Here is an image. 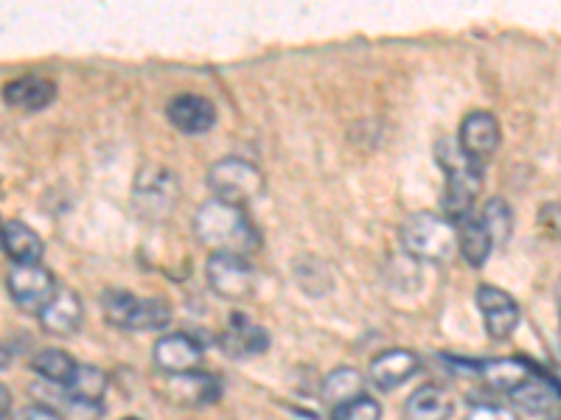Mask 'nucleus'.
<instances>
[{"instance_id":"f257e3e1","label":"nucleus","mask_w":561,"mask_h":420,"mask_svg":"<svg viewBox=\"0 0 561 420\" xmlns=\"http://www.w3.org/2000/svg\"><path fill=\"white\" fill-rule=\"evenodd\" d=\"M194 236L214 253H230L248 258L259 247V233L244 208L222 199H208L194 213Z\"/></svg>"},{"instance_id":"ddd939ff","label":"nucleus","mask_w":561,"mask_h":420,"mask_svg":"<svg viewBox=\"0 0 561 420\" xmlns=\"http://www.w3.org/2000/svg\"><path fill=\"white\" fill-rule=\"evenodd\" d=\"M421 370V359L408 348H388L370 362V382L379 389H396L402 387L408 378H413Z\"/></svg>"},{"instance_id":"423d86ee","label":"nucleus","mask_w":561,"mask_h":420,"mask_svg":"<svg viewBox=\"0 0 561 420\" xmlns=\"http://www.w3.org/2000/svg\"><path fill=\"white\" fill-rule=\"evenodd\" d=\"M9 298L26 312H43L45 303L57 294V280L43 264H14L7 275Z\"/></svg>"},{"instance_id":"5701e85b","label":"nucleus","mask_w":561,"mask_h":420,"mask_svg":"<svg viewBox=\"0 0 561 420\" xmlns=\"http://www.w3.org/2000/svg\"><path fill=\"white\" fill-rule=\"evenodd\" d=\"M77 368L79 364L73 362V357L59 348H43L39 353H34L32 359L34 373H37L39 378H45V382L59 384V387H68L73 373H77Z\"/></svg>"},{"instance_id":"2f4dec72","label":"nucleus","mask_w":561,"mask_h":420,"mask_svg":"<svg viewBox=\"0 0 561 420\" xmlns=\"http://www.w3.org/2000/svg\"><path fill=\"white\" fill-rule=\"evenodd\" d=\"M550 420H561V418H559V415H553V418H550Z\"/></svg>"},{"instance_id":"9b49d317","label":"nucleus","mask_w":561,"mask_h":420,"mask_svg":"<svg viewBox=\"0 0 561 420\" xmlns=\"http://www.w3.org/2000/svg\"><path fill=\"white\" fill-rule=\"evenodd\" d=\"M178 177L160 166L140 168L138 179H135V199L147 213L172 210V205L178 202Z\"/></svg>"},{"instance_id":"4468645a","label":"nucleus","mask_w":561,"mask_h":420,"mask_svg":"<svg viewBox=\"0 0 561 420\" xmlns=\"http://www.w3.org/2000/svg\"><path fill=\"white\" fill-rule=\"evenodd\" d=\"M219 345H222V350L228 357H259V353H264V350L270 348V334L264 331L262 325L250 323L244 314H230L228 331L222 334Z\"/></svg>"},{"instance_id":"39448f33","label":"nucleus","mask_w":561,"mask_h":420,"mask_svg":"<svg viewBox=\"0 0 561 420\" xmlns=\"http://www.w3.org/2000/svg\"><path fill=\"white\" fill-rule=\"evenodd\" d=\"M205 272L210 289L222 300H248L255 292V272L242 255L210 253Z\"/></svg>"},{"instance_id":"c756f323","label":"nucleus","mask_w":561,"mask_h":420,"mask_svg":"<svg viewBox=\"0 0 561 420\" xmlns=\"http://www.w3.org/2000/svg\"><path fill=\"white\" fill-rule=\"evenodd\" d=\"M12 420H65L57 409H48L43 404H34V407H23L12 415Z\"/></svg>"},{"instance_id":"a878e982","label":"nucleus","mask_w":561,"mask_h":420,"mask_svg":"<svg viewBox=\"0 0 561 420\" xmlns=\"http://www.w3.org/2000/svg\"><path fill=\"white\" fill-rule=\"evenodd\" d=\"M480 222H483L485 230H489V236H491V242H494V247H503V244L511 238V230H514V213H511V208L505 199L494 197L483 205Z\"/></svg>"},{"instance_id":"1a4fd4ad","label":"nucleus","mask_w":561,"mask_h":420,"mask_svg":"<svg viewBox=\"0 0 561 420\" xmlns=\"http://www.w3.org/2000/svg\"><path fill=\"white\" fill-rule=\"evenodd\" d=\"M152 359L169 376H183V373H194L199 368L203 348L188 334H167L154 342Z\"/></svg>"},{"instance_id":"2eb2a0df","label":"nucleus","mask_w":561,"mask_h":420,"mask_svg":"<svg viewBox=\"0 0 561 420\" xmlns=\"http://www.w3.org/2000/svg\"><path fill=\"white\" fill-rule=\"evenodd\" d=\"M478 373L485 387L511 395L514 389L523 387L525 382H530L536 373H542V370L525 362V359H489V362L478 364Z\"/></svg>"},{"instance_id":"393cba45","label":"nucleus","mask_w":561,"mask_h":420,"mask_svg":"<svg viewBox=\"0 0 561 420\" xmlns=\"http://www.w3.org/2000/svg\"><path fill=\"white\" fill-rule=\"evenodd\" d=\"M138 303H140V298H135L133 292H122V289H110V292L102 294L104 317H107L110 325H115V328H124V331H129V328H133Z\"/></svg>"},{"instance_id":"cd10ccee","label":"nucleus","mask_w":561,"mask_h":420,"mask_svg":"<svg viewBox=\"0 0 561 420\" xmlns=\"http://www.w3.org/2000/svg\"><path fill=\"white\" fill-rule=\"evenodd\" d=\"M332 420H382V407H379L377 398L359 395L354 401L332 409Z\"/></svg>"},{"instance_id":"6e6552de","label":"nucleus","mask_w":561,"mask_h":420,"mask_svg":"<svg viewBox=\"0 0 561 420\" xmlns=\"http://www.w3.org/2000/svg\"><path fill=\"white\" fill-rule=\"evenodd\" d=\"M458 143L469 160H474L478 166H485V160L497 152L500 147V124L491 113H469L460 121L458 129Z\"/></svg>"},{"instance_id":"b1692460","label":"nucleus","mask_w":561,"mask_h":420,"mask_svg":"<svg viewBox=\"0 0 561 420\" xmlns=\"http://www.w3.org/2000/svg\"><path fill=\"white\" fill-rule=\"evenodd\" d=\"M174 398L185 407H199V404L214 401L219 395L217 378L205 376V373H183V376H174V387H172Z\"/></svg>"},{"instance_id":"412c9836","label":"nucleus","mask_w":561,"mask_h":420,"mask_svg":"<svg viewBox=\"0 0 561 420\" xmlns=\"http://www.w3.org/2000/svg\"><path fill=\"white\" fill-rule=\"evenodd\" d=\"M458 249L469 267L474 269L485 267L491 249H494V242H491L489 230H485V224L480 222V217L478 219L469 217L466 222L458 224Z\"/></svg>"},{"instance_id":"4be33fe9","label":"nucleus","mask_w":561,"mask_h":420,"mask_svg":"<svg viewBox=\"0 0 561 420\" xmlns=\"http://www.w3.org/2000/svg\"><path fill=\"white\" fill-rule=\"evenodd\" d=\"M70 401L84 404V407H99L107 395V373H102L93 364H79L68 387Z\"/></svg>"},{"instance_id":"72a5a7b5","label":"nucleus","mask_w":561,"mask_h":420,"mask_svg":"<svg viewBox=\"0 0 561 420\" xmlns=\"http://www.w3.org/2000/svg\"><path fill=\"white\" fill-rule=\"evenodd\" d=\"M124 420H138V418H124Z\"/></svg>"},{"instance_id":"473e14b6","label":"nucleus","mask_w":561,"mask_h":420,"mask_svg":"<svg viewBox=\"0 0 561 420\" xmlns=\"http://www.w3.org/2000/svg\"><path fill=\"white\" fill-rule=\"evenodd\" d=\"M556 415H559V418H561V407H559V409H556Z\"/></svg>"},{"instance_id":"f3484780","label":"nucleus","mask_w":561,"mask_h":420,"mask_svg":"<svg viewBox=\"0 0 561 420\" xmlns=\"http://www.w3.org/2000/svg\"><path fill=\"white\" fill-rule=\"evenodd\" d=\"M408 420H449L453 418V398L438 384H421L404 404Z\"/></svg>"},{"instance_id":"c85d7f7f","label":"nucleus","mask_w":561,"mask_h":420,"mask_svg":"<svg viewBox=\"0 0 561 420\" xmlns=\"http://www.w3.org/2000/svg\"><path fill=\"white\" fill-rule=\"evenodd\" d=\"M466 420H519L517 412L508 407H497V404H480L472 412L466 415Z\"/></svg>"},{"instance_id":"9d476101","label":"nucleus","mask_w":561,"mask_h":420,"mask_svg":"<svg viewBox=\"0 0 561 420\" xmlns=\"http://www.w3.org/2000/svg\"><path fill=\"white\" fill-rule=\"evenodd\" d=\"M82 319L84 308L79 294L73 289L59 287L57 294L39 312V328L45 334H51V337H73L82 328Z\"/></svg>"},{"instance_id":"6ab92c4d","label":"nucleus","mask_w":561,"mask_h":420,"mask_svg":"<svg viewBox=\"0 0 561 420\" xmlns=\"http://www.w3.org/2000/svg\"><path fill=\"white\" fill-rule=\"evenodd\" d=\"M3 253L14 264H39L43 261V238L23 222L3 224Z\"/></svg>"},{"instance_id":"f03ea898","label":"nucleus","mask_w":561,"mask_h":420,"mask_svg":"<svg viewBox=\"0 0 561 420\" xmlns=\"http://www.w3.org/2000/svg\"><path fill=\"white\" fill-rule=\"evenodd\" d=\"M435 160L447 174L444 199H440L444 217L453 224L466 222L472 217V208L480 197V188H483V166L466 158L458 138H440L435 143Z\"/></svg>"},{"instance_id":"aec40b11","label":"nucleus","mask_w":561,"mask_h":420,"mask_svg":"<svg viewBox=\"0 0 561 420\" xmlns=\"http://www.w3.org/2000/svg\"><path fill=\"white\" fill-rule=\"evenodd\" d=\"M359 395H365V376L354 368L332 370V373L323 378V387H320V398H323L332 409L354 401Z\"/></svg>"},{"instance_id":"a211bd4d","label":"nucleus","mask_w":561,"mask_h":420,"mask_svg":"<svg viewBox=\"0 0 561 420\" xmlns=\"http://www.w3.org/2000/svg\"><path fill=\"white\" fill-rule=\"evenodd\" d=\"M3 98H7V104H12V107L37 113V109H45L54 98H57V84L48 82V79L43 77H23L18 79V82L7 84Z\"/></svg>"},{"instance_id":"dca6fc26","label":"nucleus","mask_w":561,"mask_h":420,"mask_svg":"<svg viewBox=\"0 0 561 420\" xmlns=\"http://www.w3.org/2000/svg\"><path fill=\"white\" fill-rule=\"evenodd\" d=\"M511 401L534 415L550 412V409L561 407V384L553 382V378L542 370V373H536L530 382H525L523 387L514 389V393H511Z\"/></svg>"},{"instance_id":"0eeeda50","label":"nucleus","mask_w":561,"mask_h":420,"mask_svg":"<svg viewBox=\"0 0 561 420\" xmlns=\"http://www.w3.org/2000/svg\"><path fill=\"white\" fill-rule=\"evenodd\" d=\"M474 303H478L480 314H483V325H485V334L491 339H508L511 334L517 331L519 325V306L517 300L511 298L508 292L503 289L491 287V283H480L474 289Z\"/></svg>"},{"instance_id":"7ed1b4c3","label":"nucleus","mask_w":561,"mask_h":420,"mask_svg":"<svg viewBox=\"0 0 561 420\" xmlns=\"http://www.w3.org/2000/svg\"><path fill=\"white\" fill-rule=\"evenodd\" d=\"M402 247L413 261H449L458 249V224L449 222L444 213L419 210L402 224Z\"/></svg>"},{"instance_id":"f8f14e48","label":"nucleus","mask_w":561,"mask_h":420,"mask_svg":"<svg viewBox=\"0 0 561 420\" xmlns=\"http://www.w3.org/2000/svg\"><path fill=\"white\" fill-rule=\"evenodd\" d=\"M167 118L185 135H203L217 124V107L197 93H180L169 102Z\"/></svg>"},{"instance_id":"7c9ffc66","label":"nucleus","mask_w":561,"mask_h":420,"mask_svg":"<svg viewBox=\"0 0 561 420\" xmlns=\"http://www.w3.org/2000/svg\"><path fill=\"white\" fill-rule=\"evenodd\" d=\"M559 306H561V298H559ZM559 348H561V319H559Z\"/></svg>"},{"instance_id":"20e7f679","label":"nucleus","mask_w":561,"mask_h":420,"mask_svg":"<svg viewBox=\"0 0 561 420\" xmlns=\"http://www.w3.org/2000/svg\"><path fill=\"white\" fill-rule=\"evenodd\" d=\"M208 188L214 199L244 208L248 202L262 197L264 174L250 160L222 158L208 168Z\"/></svg>"},{"instance_id":"bb28decb","label":"nucleus","mask_w":561,"mask_h":420,"mask_svg":"<svg viewBox=\"0 0 561 420\" xmlns=\"http://www.w3.org/2000/svg\"><path fill=\"white\" fill-rule=\"evenodd\" d=\"M172 323V303L163 298H144L135 312L129 331H160Z\"/></svg>"}]
</instances>
